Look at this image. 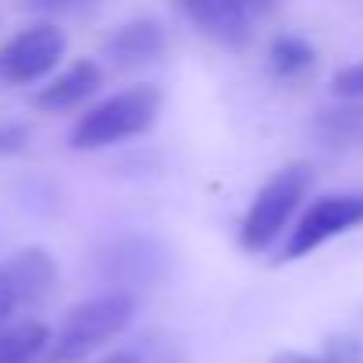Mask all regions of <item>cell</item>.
Returning <instances> with one entry per match:
<instances>
[{
  "label": "cell",
  "mask_w": 363,
  "mask_h": 363,
  "mask_svg": "<svg viewBox=\"0 0 363 363\" xmlns=\"http://www.w3.org/2000/svg\"><path fill=\"white\" fill-rule=\"evenodd\" d=\"M65 57V33L54 22H36L0 43V82L33 86L47 79Z\"/></svg>",
  "instance_id": "6"
},
{
  "label": "cell",
  "mask_w": 363,
  "mask_h": 363,
  "mask_svg": "<svg viewBox=\"0 0 363 363\" xmlns=\"http://www.w3.org/2000/svg\"><path fill=\"white\" fill-rule=\"evenodd\" d=\"M174 8L193 29H200L207 40H214L228 50H242L253 36L250 8L242 0H174Z\"/></svg>",
  "instance_id": "7"
},
{
  "label": "cell",
  "mask_w": 363,
  "mask_h": 363,
  "mask_svg": "<svg viewBox=\"0 0 363 363\" xmlns=\"http://www.w3.org/2000/svg\"><path fill=\"white\" fill-rule=\"evenodd\" d=\"M331 89H335V96H342V100H363V61L342 68V72L331 79Z\"/></svg>",
  "instance_id": "16"
},
{
  "label": "cell",
  "mask_w": 363,
  "mask_h": 363,
  "mask_svg": "<svg viewBox=\"0 0 363 363\" xmlns=\"http://www.w3.org/2000/svg\"><path fill=\"white\" fill-rule=\"evenodd\" d=\"M310 186H313V167L303 164V160H292L281 171H274L260 186V193L253 196V203H250V211L239 225V246L246 253L271 250L274 239L289 228L299 203L306 200Z\"/></svg>",
  "instance_id": "3"
},
{
  "label": "cell",
  "mask_w": 363,
  "mask_h": 363,
  "mask_svg": "<svg viewBox=\"0 0 363 363\" xmlns=\"http://www.w3.org/2000/svg\"><path fill=\"white\" fill-rule=\"evenodd\" d=\"M4 271H8V278L15 285V296H18L22 310L43 306L54 296V289H57V260L43 246H26V250L11 253L4 260Z\"/></svg>",
  "instance_id": "8"
},
{
  "label": "cell",
  "mask_w": 363,
  "mask_h": 363,
  "mask_svg": "<svg viewBox=\"0 0 363 363\" xmlns=\"http://www.w3.org/2000/svg\"><path fill=\"white\" fill-rule=\"evenodd\" d=\"M29 146V128L26 125H0V157H15Z\"/></svg>",
  "instance_id": "18"
},
{
  "label": "cell",
  "mask_w": 363,
  "mask_h": 363,
  "mask_svg": "<svg viewBox=\"0 0 363 363\" xmlns=\"http://www.w3.org/2000/svg\"><path fill=\"white\" fill-rule=\"evenodd\" d=\"M96 0H22L26 11H36V15H75V11H86L93 8Z\"/></svg>",
  "instance_id": "17"
},
{
  "label": "cell",
  "mask_w": 363,
  "mask_h": 363,
  "mask_svg": "<svg viewBox=\"0 0 363 363\" xmlns=\"http://www.w3.org/2000/svg\"><path fill=\"white\" fill-rule=\"evenodd\" d=\"M313 135L328 150H356V146H363V100H345L338 107L317 111Z\"/></svg>",
  "instance_id": "12"
},
{
  "label": "cell",
  "mask_w": 363,
  "mask_h": 363,
  "mask_svg": "<svg viewBox=\"0 0 363 363\" xmlns=\"http://www.w3.org/2000/svg\"><path fill=\"white\" fill-rule=\"evenodd\" d=\"M267 65L278 79H299L317 65V50L303 40V36H274L271 50H267Z\"/></svg>",
  "instance_id": "13"
},
{
  "label": "cell",
  "mask_w": 363,
  "mask_h": 363,
  "mask_svg": "<svg viewBox=\"0 0 363 363\" xmlns=\"http://www.w3.org/2000/svg\"><path fill=\"white\" fill-rule=\"evenodd\" d=\"M160 89L157 86H128L107 100H100L96 107H89L75 128H72V150H104V146H114V143H125V139H135L143 132H150V125L157 121L160 114Z\"/></svg>",
  "instance_id": "2"
},
{
  "label": "cell",
  "mask_w": 363,
  "mask_h": 363,
  "mask_svg": "<svg viewBox=\"0 0 363 363\" xmlns=\"http://www.w3.org/2000/svg\"><path fill=\"white\" fill-rule=\"evenodd\" d=\"M18 310H22V306H18L15 285H11V278H8L4 264H0V324H8V320H11Z\"/></svg>",
  "instance_id": "19"
},
{
  "label": "cell",
  "mask_w": 363,
  "mask_h": 363,
  "mask_svg": "<svg viewBox=\"0 0 363 363\" xmlns=\"http://www.w3.org/2000/svg\"><path fill=\"white\" fill-rule=\"evenodd\" d=\"M93 267L118 292L157 289L171 274V250L146 232H118L96 246Z\"/></svg>",
  "instance_id": "4"
},
{
  "label": "cell",
  "mask_w": 363,
  "mask_h": 363,
  "mask_svg": "<svg viewBox=\"0 0 363 363\" xmlns=\"http://www.w3.org/2000/svg\"><path fill=\"white\" fill-rule=\"evenodd\" d=\"M139 363H186V349L167 331H146L132 342Z\"/></svg>",
  "instance_id": "14"
},
{
  "label": "cell",
  "mask_w": 363,
  "mask_h": 363,
  "mask_svg": "<svg viewBox=\"0 0 363 363\" xmlns=\"http://www.w3.org/2000/svg\"><path fill=\"white\" fill-rule=\"evenodd\" d=\"M271 363H324V359H317V356H306V352H296V349H285V352H278Z\"/></svg>",
  "instance_id": "20"
},
{
  "label": "cell",
  "mask_w": 363,
  "mask_h": 363,
  "mask_svg": "<svg viewBox=\"0 0 363 363\" xmlns=\"http://www.w3.org/2000/svg\"><path fill=\"white\" fill-rule=\"evenodd\" d=\"M100 82H104L100 65L89 61V57H79L65 72H57L47 86H40L36 107H43V111H72V107L86 104L100 89Z\"/></svg>",
  "instance_id": "10"
},
{
  "label": "cell",
  "mask_w": 363,
  "mask_h": 363,
  "mask_svg": "<svg viewBox=\"0 0 363 363\" xmlns=\"http://www.w3.org/2000/svg\"><path fill=\"white\" fill-rule=\"evenodd\" d=\"M132 313H135L132 292H118V289H107V292L72 306L54 331L47 359L50 363H82L86 356H93L96 349L114 342L132 324Z\"/></svg>",
  "instance_id": "1"
},
{
  "label": "cell",
  "mask_w": 363,
  "mask_h": 363,
  "mask_svg": "<svg viewBox=\"0 0 363 363\" xmlns=\"http://www.w3.org/2000/svg\"><path fill=\"white\" fill-rule=\"evenodd\" d=\"M164 29L153 18H135L125 22L121 29H114L104 43V54L111 57L114 68H139V65H153L164 57Z\"/></svg>",
  "instance_id": "9"
},
{
  "label": "cell",
  "mask_w": 363,
  "mask_h": 363,
  "mask_svg": "<svg viewBox=\"0 0 363 363\" xmlns=\"http://www.w3.org/2000/svg\"><path fill=\"white\" fill-rule=\"evenodd\" d=\"M50 342H54L50 324L36 317L8 320L0 324V363H36L40 356L50 352Z\"/></svg>",
  "instance_id": "11"
},
{
  "label": "cell",
  "mask_w": 363,
  "mask_h": 363,
  "mask_svg": "<svg viewBox=\"0 0 363 363\" xmlns=\"http://www.w3.org/2000/svg\"><path fill=\"white\" fill-rule=\"evenodd\" d=\"M324 363H363V338L359 335H331L320 352Z\"/></svg>",
  "instance_id": "15"
},
{
  "label": "cell",
  "mask_w": 363,
  "mask_h": 363,
  "mask_svg": "<svg viewBox=\"0 0 363 363\" xmlns=\"http://www.w3.org/2000/svg\"><path fill=\"white\" fill-rule=\"evenodd\" d=\"M359 225H363V193H328L317 203H310V211L296 221V228H289V239L281 242L278 260L310 257L324 242H331Z\"/></svg>",
  "instance_id": "5"
},
{
  "label": "cell",
  "mask_w": 363,
  "mask_h": 363,
  "mask_svg": "<svg viewBox=\"0 0 363 363\" xmlns=\"http://www.w3.org/2000/svg\"><path fill=\"white\" fill-rule=\"evenodd\" d=\"M242 4H246V8H271L274 0H242Z\"/></svg>",
  "instance_id": "21"
}]
</instances>
